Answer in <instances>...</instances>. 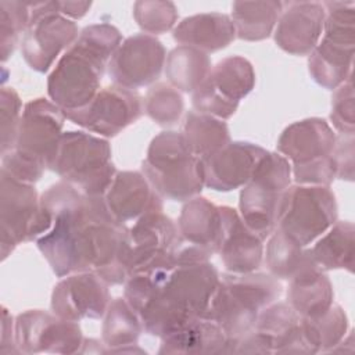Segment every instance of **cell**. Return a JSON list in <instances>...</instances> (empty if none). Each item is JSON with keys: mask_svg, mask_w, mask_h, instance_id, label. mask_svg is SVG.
I'll use <instances>...</instances> for the list:
<instances>
[{"mask_svg": "<svg viewBox=\"0 0 355 355\" xmlns=\"http://www.w3.org/2000/svg\"><path fill=\"white\" fill-rule=\"evenodd\" d=\"M50 214V230L36 245L57 277L94 272L108 286L123 284L130 275L129 227L118 222L104 196H87L61 180L40 196Z\"/></svg>", "mask_w": 355, "mask_h": 355, "instance_id": "6da1fadb", "label": "cell"}, {"mask_svg": "<svg viewBox=\"0 0 355 355\" xmlns=\"http://www.w3.org/2000/svg\"><path fill=\"white\" fill-rule=\"evenodd\" d=\"M22 100L14 87H3L0 92V144L1 154L12 150L22 116Z\"/></svg>", "mask_w": 355, "mask_h": 355, "instance_id": "74e56055", "label": "cell"}, {"mask_svg": "<svg viewBox=\"0 0 355 355\" xmlns=\"http://www.w3.org/2000/svg\"><path fill=\"white\" fill-rule=\"evenodd\" d=\"M143 98L137 90L110 85L83 107L64 111L68 121L103 139L115 137L143 114Z\"/></svg>", "mask_w": 355, "mask_h": 355, "instance_id": "4fadbf2b", "label": "cell"}, {"mask_svg": "<svg viewBox=\"0 0 355 355\" xmlns=\"http://www.w3.org/2000/svg\"><path fill=\"white\" fill-rule=\"evenodd\" d=\"M104 200L112 216L121 223L136 220L150 211H162V198L137 171L116 172Z\"/></svg>", "mask_w": 355, "mask_h": 355, "instance_id": "44dd1931", "label": "cell"}, {"mask_svg": "<svg viewBox=\"0 0 355 355\" xmlns=\"http://www.w3.org/2000/svg\"><path fill=\"white\" fill-rule=\"evenodd\" d=\"M324 24L319 43L308 55L311 78L327 90L352 75L355 47V3L324 1Z\"/></svg>", "mask_w": 355, "mask_h": 355, "instance_id": "52a82bcc", "label": "cell"}, {"mask_svg": "<svg viewBox=\"0 0 355 355\" xmlns=\"http://www.w3.org/2000/svg\"><path fill=\"white\" fill-rule=\"evenodd\" d=\"M337 201L330 186L291 184L283 194L276 229L308 247L337 220Z\"/></svg>", "mask_w": 355, "mask_h": 355, "instance_id": "30bf717a", "label": "cell"}, {"mask_svg": "<svg viewBox=\"0 0 355 355\" xmlns=\"http://www.w3.org/2000/svg\"><path fill=\"white\" fill-rule=\"evenodd\" d=\"M165 58V47L155 36L136 33L122 40L108 62L107 72L114 85L136 90L158 80Z\"/></svg>", "mask_w": 355, "mask_h": 355, "instance_id": "2e32d148", "label": "cell"}, {"mask_svg": "<svg viewBox=\"0 0 355 355\" xmlns=\"http://www.w3.org/2000/svg\"><path fill=\"white\" fill-rule=\"evenodd\" d=\"M147 116L159 126H172L179 122L184 111L182 93L169 83L157 82L150 86L143 100Z\"/></svg>", "mask_w": 355, "mask_h": 355, "instance_id": "e575fe53", "label": "cell"}, {"mask_svg": "<svg viewBox=\"0 0 355 355\" xmlns=\"http://www.w3.org/2000/svg\"><path fill=\"white\" fill-rule=\"evenodd\" d=\"M173 40L207 54L226 49L234 39L236 31L230 15L202 12L183 18L172 31Z\"/></svg>", "mask_w": 355, "mask_h": 355, "instance_id": "d4e9b609", "label": "cell"}, {"mask_svg": "<svg viewBox=\"0 0 355 355\" xmlns=\"http://www.w3.org/2000/svg\"><path fill=\"white\" fill-rule=\"evenodd\" d=\"M31 18L29 3L0 1V58L6 62L14 53Z\"/></svg>", "mask_w": 355, "mask_h": 355, "instance_id": "d590c367", "label": "cell"}, {"mask_svg": "<svg viewBox=\"0 0 355 355\" xmlns=\"http://www.w3.org/2000/svg\"><path fill=\"white\" fill-rule=\"evenodd\" d=\"M309 248L315 265L323 272L345 269L354 272L355 227L351 220H336Z\"/></svg>", "mask_w": 355, "mask_h": 355, "instance_id": "83f0119b", "label": "cell"}, {"mask_svg": "<svg viewBox=\"0 0 355 355\" xmlns=\"http://www.w3.org/2000/svg\"><path fill=\"white\" fill-rule=\"evenodd\" d=\"M347 330V313L337 304L319 316L301 318V331L311 354L330 352L345 337Z\"/></svg>", "mask_w": 355, "mask_h": 355, "instance_id": "d6a6232c", "label": "cell"}, {"mask_svg": "<svg viewBox=\"0 0 355 355\" xmlns=\"http://www.w3.org/2000/svg\"><path fill=\"white\" fill-rule=\"evenodd\" d=\"M65 119L64 111L51 100L28 101L14 147L1 154V171L24 183L39 182L57 151Z\"/></svg>", "mask_w": 355, "mask_h": 355, "instance_id": "277c9868", "label": "cell"}, {"mask_svg": "<svg viewBox=\"0 0 355 355\" xmlns=\"http://www.w3.org/2000/svg\"><path fill=\"white\" fill-rule=\"evenodd\" d=\"M178 8L172 1L144 0L133 4V18L139 28L151 36L173 31L178 25Z\"/></svg>", "mask_w": 355, "mask_h": 355, "instance_id": "8d00e7d4", "label": "cell"}, {"mask_svg": "<svg viewBox=\"0 0 355 355\" xmlns=\"http://www.w3.org/2000/svg\"><path fill=\"white\" fill-rule=\"evenodd\" d=\"M159 354H229V343L222 329L212 320L191 318L176 330L161 337Z\"/></svg>", "mask_w": 355, "mask_h": 355, "instance_id": "4316f807", "label": "cell"}, {"mask_svg": "<svg viewBox=\"0 0 355 355\" xmlns=\"http://www.w3.org/2000/svg\"><path fill=\"white\" fill-rule=\"evenodd\" d=\"M282 1H234L230 18L236 37L245 42L268 39L283 11Z\"/></svg>", "mask_w": 355, "mask_h": 355, "instance_id": "f1b7e54d", "label": "cell"}, {"mask_svg": "<svg viewBox=\"0 0 355 355\" xmlns=\"http://www.w3.org/2000/svg\"><path fill=\"white\" fill-rule=\"evenodd\" d=\"M0 354H19L15 343V319L10 311L1 308V334H0Z\"/></svg>", "mask_w": 355, "mask_h": 355, "instance_id": "b9f144b4", "label": "cell"}, {"mask_svg": "<svg viewBox=\"0 0 355 355\" xmlns=\"http://www.w3.org/2000/svg\"><path fill=\"white\" fill-rule=\"evenodd\" d=\"M291 180V164L277 151H266L240 191L239 214L263 241L276 229L282 197Z\"/></svg>", "mask_w": 355, "mask_h": 355, "instance_id": "ba28073f", "label": "cell"}, {"mask_svg": "<svg viewBox=\"0 0 355 355\" xmlns=\"http://www.w3.org/2000/svg\"><path fill=\"white\" fill-rule=\"evenodd\" d=\"M130 275L169 269L183 244L178 225L162 211H150L129 227Z\"/></svg>", "mask_w": 355, "mask_h": 355, "instance_id": "5bb4252c", "label": "cell"}, {"mask_svg": "<svg viewBox=\"0 0 355 355\" xmlns=\"http://www.w3.org/2000/svg\"><path fill=\"white\" fill-rule=\"evenodd\" d=\"M266 150L250 141H230L211 155L201 158L204 187L232 191L251 179Z\"/></svg>", "mask_w": 355, "mask_h": 355, "instance_id": "ac0fdd59", "label": "cell"}, {"mask_svg": "<svg viewBox=\"0 0 355 355\" xmlns=\"http://www.w3.org/2000/svg\"><path fill=\"white\" fill-rule=\"evenodd\" d=\"M141 173L161 198L172 201H189L204 187L201 159L175 130L161 132L151 140Z\"/></svg>", "mask_w": 355, "mask_h": 355, "instance_id": "5b68a950", "label": "cell"}, {"mask_svg": "<svg viewBox=\"0 0 355 355\" xmlns=\"http://www.w3.org/2000/svg\"><path fill=\"white\" fill-rule=\"evenodd\" d=\"M111 301L108 284L94 272H78L61 277L51 293V312L80 322L101 319Z\"/></svg>", "mask_w": 355, "mask_h": 355, "instance_id": "e0dca14e", "label": "cell"}, {"mask_svg": "<svg viewBox=\"0 0 355 355\" xmlns=\"http://www.w3.org/2000/svg\"><path fill=\"white\" fill-rule=\"evenodd\" d=\"M336 132L323 118H306L288 125L280 135L276 148L291 165L311 162L331 154Z\"/></svg>", "mask_w": 355, "mask_h": 355, "instance_id": "7402d4cb", "label": "cell"}, {"mask_svg": "<svg viewBox=\"0 0 355 355\" xmlns=\"http://www.w3.org/2000/svg\"><path fill=\"white\" fill-rule=\"evenodd\" d=\"M324 7L318 1L284 4L275 28V43L291 55H309L322 37Z\"/></svg>", "mask_w": 355, "mask_h": 355, "instance_id": "d6986e66", "label": "cell"}, {"mask_svg": "<svg viewBox=\"0 0 355 355\" xmlns=\"http://www.w3.org/2000/svg\"><path fill=\"white\" fill-rule=\"evenodd\" d=\"M331 128L337 133H354L355 130V96L352 75L334 89L330 110Z\"/></svg>", "mask_w": 355, "mask_h": 355, "instance_id": "f35d334b", "label": "cell"}, {"mask_svg": "<svg viewBox=\"0 0 355 355\" xmlns=\"http://www.w3.org/2000/svg\"><path fill=\"white\" fill-rule=\"evenodd\" d=\"M83 340L78 322L62 319L54 312L31 309L15 318V343L19 354H76Z\"/></svg>", "mask_w": 355, "mask_h": 355, "instance_id": "9a60e30c", "label": "cell"}, {"mask_svg": "<svg viewBox=\"0 0 355 355\" xmlns=\"http://www.w3.org/2000/svg\"><path fill=\"white\" fill-rule=\"evenodd\" d=\"M336 166V179L354 180V133L336 135V143L331 151Z\"/></svg>", "mask_w": 355, "mask_h": 355, "instance_id": "60d3db41", "label": "cell"}, {"mask_svg": "<svg viewBox=\"0 0 355 355\" xmlns=\"http://www.w3.org/2000/svg\"><path fill=\"white\" fill-rule=\"evenodd\" d=\"M143 330L140 318L128 304L125 297H118L110 301L103 316L101 329V338L107 347V352H114L118 348L137 344Z\"/></svg>", "mask_w": 355, "mask_h": 355, "instance_id": "1f68e13d", "label": "cell"}, {"mask_svg": "<svg viewBox=\"0 0 355 355\" xmlns=\"http://www.w3.org/2000/svg\"><path fill=\"white\" fill-rule=\"evenodd\" d=\"M180 133L191 153L200 159L230 143L229 126L225 121L194 110L186 112Z\"/></svg>", "mask_w": 355, "mask_h": 355, "instance_id": "4dcf8cb0", "label": "cell"}, {"mask_svg": "<svg viewBox=\"0 0 355 355\" xmlns=\"http://www.w3.org/2000/svg\"><path fill=\"white\" fill-rule=\"evenodd\" d=\"M309 250V248H308ZM287 302L301 318H315L334 304L333 284L311 258L288 280Z\"/></svg>", "mask_w": 355, "mask_h": 355, "instance_id": "cb8c5ba5", "label": "cell"}, {"mask_svg": "<svg viewBox=\"0 0 355 355\" xmlns=\"http://www.w3.org/2000/svg\"><path fill=\"white\" fill-rule=\"evenodd\" d=\"M222 234L218 254L229 273L257 272L263 262V240L241 219L237 209L219 207Z\"/></svg>", "mask_w": 355, "mask_h": 355, "instance_id": "ffe728a7", "label": "cell"}, {"mask_svg": "<svg viewBox=\"0 0 355 355\" xmlns=\"http://www.w3.org/2000/svg\"><path fill=\"white\" fill-rule=\"evenodd\" d=\"M121 43L122 33L111 24L85 26L49 75V98L62 111L86 105L101 89L108 62Z\"/></svg>", "mask_w": 355, "mask_h": 355, "instance_id": "7a4b0ae2", "label": "cell"}, {"mask_svg": "<svg viewBox=\"0 0 355 355\" xmlns=\"http://www.w3.org/2000/svg\"><path fill=\"white\" fill-rule=\"evenodd\" d=\"M255 86L252 64L241 55H230L216 62L202 83L193 92L194 111L222 121L233 116L240 101Z\"/></svg>", "mask_w": 355, "mask_h": 355, "instance_id": "7c38bea8", "label": "cell"}, {"mask_svg": "<svg viewBox=\"0 0 355 355\" xmlns=\"http://www.w3.org/2000/svg\"><path fill=\"white\" fill-rule=\"evenodd\" d=\"M263 259L273 277L277 280H290L309 259V250L275 229L268 237Z\"/></svg>", "mask_w": 355, "mask_h": 355, "instance_id": "836d02e7", "label": "cell"}, {"mask_svg": "<svg viewBox=\"0 0 355 355\" xmlns=\"http://www.w3.org/2000/svg\"><path fill=\"white\" fill-rule=\"evenodd\" d=\"M178 229L184 243L198 247L211 257L218 254L222 234L219 207L205 197H194L183 205Z\"/></svg>", "mask_w": 355, "mask_h": 355, "instance_id": "484cf974", "label": "cell"}, {"mask_svg": "<svg viewBox=\"0 0 355 355\" xmlns=\"http://www.w3.org/2000/svg\"><path fill=\"white\" fill-rule=\"evenodd\" d=\"M49 169L87 196H104L116 175L108 140L85 130L62 133Z\"/></svg>", "mask_w": 355, "mask_h": 355, "instance_id": "8992f818", "label": "cell"}, {"mask_svg": "<svg viewBox=\"0 0 355 355\" xmlns=\"http://www.w3.org/2000/svg\"><path fill=\"white\" fill-rule=\"evenodd\" d=\"M283 293L280 282L270 273H222L204 318L215 322L225 333L229 354L248 334L259 312L277 301Z\"/></svg>", "mask_w": 355, "mask_h": 355, "instance_id": "3957f363", "label": "cell"}, {"mask_svg": "<svg viewBox=\"0 0 355 355\" xmlns=\"http://www.w3.org/2000/svg\"><path fill=\"white\" fill-rule=\"evenodd\" d=\"M270 354H311L301 331V316L286 301L263 308L252 329Z\"/></svg>", "mask_w": 355, "mask_h": 355, "instance_id": "603a6c76", "label": "cell"}, {"mask_svg": "<svg viewBox=\"0 0 355 355\" xmlns=\"http://www.w3.org/2000/svg\"><path fill=\"white\" fill-rule=\"evenodd\" d=\"M55 7L61 15L73 21L80 19L89 12L92 1H55Z\"/></svg>", "mask_w": 355, "mask_h": 355, "instance_id": "7bdbcfd3", "label": "cell"}, {"mask_svg": "<svg viewBox=\"0 0 355 355\" xmlns=\"http://www.w3.org/2000/svg\"><path fill=\"white\" fill-rule=\"evenodd\" d=\"M0 254L1 261L21 243L36 241L53 223L50 214L40 205L33 184L19 182L0 172Z\"/></svg>", "mask_w": 355, "mask_h": 355, "instance_id": "9c48e42d", "label": "cell"}, {"mask_svg": "<svg viewBox=\"0 0 355 355\" xmlns=\"http://www.w3.org/2000/svg\"><path fill=\"white\" fill-rule=\"evenodd\" d=\"M31 18L21 39L25 62L36 72H47L58 55L78 39L75 21L57 11L55 1L29 3Z\"/></svg>", "mask_w": 355, "mask_h": 355, "instance_id": "8fae6325", "label": "cell"}, {"mask_svg": "<svg viewBox=\"0 0 355 355\" xmlns=\"http://www.w3.org/2000/svg\"><path fill=\"white\" fill-rule=\"evenodd\" d=\"M291 176L295 184L330 186L336 180V166L331 154L305 164H293Z\"/></svg>", "mask_w": 355, "mask_h": 355, "instance_id": "ab89813d", "label": "cell"}, {"mask_svg": "<svg viewBox=\"0 0 355 355\" xmlns=\"http://www.w3.org/2000/svg\"><path fill=\"white\" fill-rule=\"evenodd\" d=\"M211 68L209 55L190 46H178L171 50L164 65L168 83L183 93H193Z\"/></svg>", "mask_w": 355, "mask_h": 355, "instance_id": "f546056e", "label": "cell"}]
</instances>
